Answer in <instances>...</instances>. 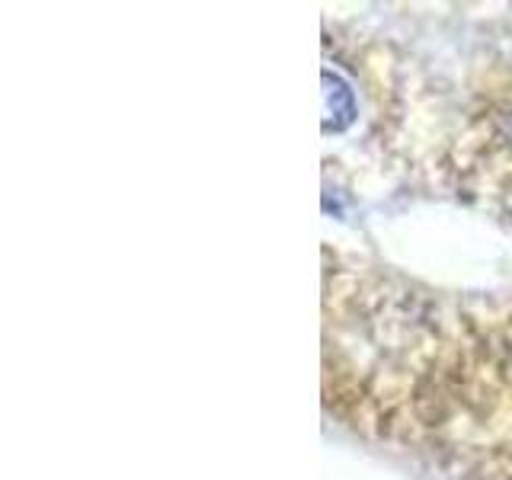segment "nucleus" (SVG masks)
I'll return each mask as SVG.
<instances>
[{
    "label": "nucleus",
    "instance_id": "1",
    "mask_svg": "<svg viewBox=\"0 0 512 480\" xmlns=\"http://www.w3.org/2000/svg\"><path fill=\"white\" fill-rule=\"evenodd\" d=\"M356 116V103H352V90L343 84V77L333 71H324V132H343V128Z\"/></svg>",
    "mask_w": 512,
    "mask_h": 480
}]
</instances>
